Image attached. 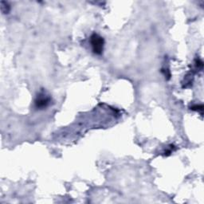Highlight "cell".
<instances>
[{
  "label": "cell",
  "mask_w": 204,
  "mask_h": 204,
  "mask_svg": "<svg viewBox=\"0 0 204 204\" xmlns=\"http://www.w3.org/2000/svg\"><path fill=\"white\" fill-rule=\"evenodd\" d=\"M91 45H92V50L96 54H101L104 50V41L103 38L97 34H93L90 38Z\"/></svg>",
  "instance_id": "6da1fadb"
},
{
  "label": "cell",
  "mask_w": 204,
  "mask_h": 204,
  "mask_svg": "<svg viewBox=\"0 0 204 204\" xmlns=\"http://www.w3.org/2000/svg\"><path fill=\"white\" fill-rule=\"evenodd\" d=\"M50 101V98L49 97L46 96L44 93H40L35 101V105H36L37 108H43L49 105Z\"/></svg>",
  "instance_id": "7a4b0ae2"
},
{
  "label": "cell",
  "mask_w": 204,
  "mask_h": 204,
  "mask_svg": "<svg viewBox=\"0 0 204 204\" xmlns=\"http://www.w3.org/2000/svg\"><path fill=\"white\" fill-rule=\"evenodd\" d=\"M1 10L3 12V14H7L10 11V7L8 3L6 2H1Z\"/></svg>",
  "instance_id": "3957f363"
},
{
  "label": "cell",
  "mask_w": 204,
  "mask_h": 204,
  "mask_svg": "<svg viewBox=\"0 0 204 204\" xmlns=\"http://www.w3.org/2000/svg\"><path fill=\"white\" fill-rule=\"evenodd\" d=\"M191 109L192 110H196V111H202V109H203V106H202V105H194V106L191 107Z\"/></svg>",
  "instance_id": "277c9868"
}]
</instances>
